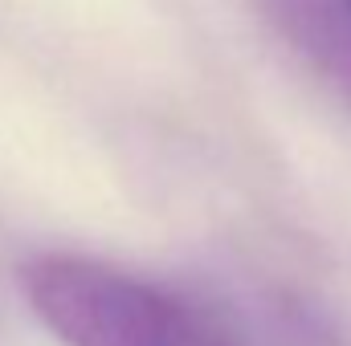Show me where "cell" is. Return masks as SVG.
<instances>
[{"label": "cell", "mask_w": 351, "mask_h": 346, "mask_svg": "<svg viewBox=\"0 0 351 346\" xmlns=\"http://www.w3.org/2000/svg\"><path fill=\"white\" fill-rule=\"evenodd\" d=\"M21 281L66 346H233L188 302L102 261L49 253L29 261Z\"/></svg>", "instance_id": "obj_1"}, {"label": "cell", "mask_w": 351, "mask_h": 346, "mask_svg": "<svg viewBox=\"0 0 351 346\" xmlns=\"http://www.w3.org/2000/svg\"><path fill=\"white\" fill-rule=\"evenodd\" d=\"M290 37L311 53V62L351 94V12H335L327 0H274Z\"/></svg>", "instance_id": "obj_2"}, {"label": "cell", "mask_w": 351, "mask_h": 346, "mask_svg": "<svg viewBox=\"0 0 351 346\" xmlns=\"http://www.w3.org/2000/svg\"><path fill=\"white\" fill-rule=\"evenodd\" d=\"M343 8H348V12H351V0H343Z\"/></svg>", "instance_id": "obj_3"}]
</instances>
